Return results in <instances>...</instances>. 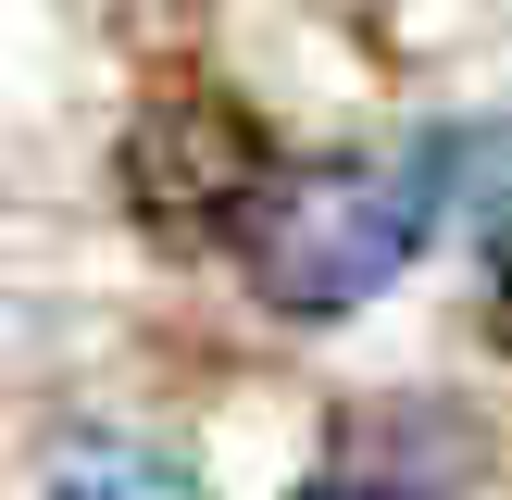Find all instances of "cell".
I'll list each match as a JSON object with an SVG mask.
<instances>
[{
	"instance_id": "1",
	"label": "cell",
	"mask_w": 512,
	"mask_h": 500,
	"mask_svg": "<svg viewBox=\"0 0 512 500\" xmlns=\"http://www.w3.org/2000/svg\"><path fill=\"white\" fill-rule=\"evenodd\" d=\"M438 225H450V138H400V150H350V163H288L250 213L238 263L288 325H338L375 288H400Z\"/></svg>"
},
{
	"instance_id": "2",
	"label": "cell",
	"mask_w": 512,
	"mask_h": 500,
	"mask_svg": "<svg viewBox=\"0 0 512 500\" xmlns=\"http://www.w3.org/2000/svg\"><path fill=\"white\" fill-rule=\"evenodd\" d=\"M113 188H125V213H138V238L200 250V238H250V213H263V188H275V150H263V125H250L238 100L163 88L125 125Z\"/></svg>"
},
{
	"instance_id": "3",
	"label": "cell",
	"mask_w": 512,
	"mask_h": 500,
	"mask_svg": "<svg viewBox=\"0 0 512 500\" xmlns=\"http://www.w3.org/2000/svg\"><path fill=\"white\" fill-rule=\"evenodd\" d=\"M475 475H488V438L463 400H350L300 500H450Z\"/></svg>"
},
{
	"instance_id": "4",
	"label": "cell",
	"mask_w": 512,
	"mask_h": 500,
	"mask_svg": "<svg viewBox=\"0 0 512 500\" xmlns=\"http://www.w3.org/2000/svg\"><path fill=\"white\" fill-rule=\"evenodd\" d=\"M450 225L488 250V275H512V113L450 138Z\"/></svg>"
},
{
	"instance_id": "5",
	"label": "cell",
	"mask_w": 512,
	"mask_h": 500,
	"mask_svg": "<svg viewBox=\"0 0 512 500\" xmlns=\"http://www.w3.org/2000/svg\"><path fill=\"white\" fill-rule=\"evenodd\" d=\"M50 500H200V488L125 438H75V450H50Z\"/></svg>"
}]
</instances>
